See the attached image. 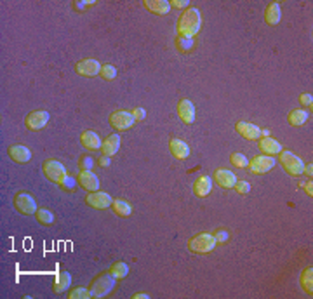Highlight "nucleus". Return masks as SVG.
I'll use <instances>...</instances> for the list:
<instances>
[{
  "mask_svg": "<svg viewBox=\"0 0 313 299\" xmlns=\"http://www.w3.org/2000/svg\"><path fill=\"white\" fill-rule=\"evenodd\" d=\"M171 7H178V9H188V6H190V2L188 0H171Z\"/></svg>",
  "mask_w": 313,
  "mask_h": 299,
  "instance_id": "nucleus-39",
  "label": "nucleus"
},
{
  "mask_svg": "<svg viewBox=\"0 0 313 299\" xmlns=\"http://www.w3.org/2000/svg\"><path fill=\"white\" fill-rule=\"evenodd\" d=\"M47 122H49V113L42 112V110L28 113L25 119V126L28 131H40V129H44L47 126Z\"/></svg>",
  "mask_w": 313,
  "mask_h": 299,
  "instance_id": "nucleus-10",
  "label": "nucleus"
},
{
  "mask_svg": "<svg viewBox=\"0 0 313 299\" xmlns=\"http://www.w3.org/2000/svg\"><path fill=\"white\" fill-rule=\"evenodd\" d=\"M120 148V136L117 134H110L107 139L103 141V145H101V153L107 155V157H112V155H115L117 151Z\"/></svg>",
  "mask_w": 313,
  "mask_h": 299,
  "instance_id": "nucleus-23",
  "label": "nucleus"
},
{
  "mask_svg": "<svg viewBox=\"0 0 313 299\" xmlns=\"http://www.w3.org/2000/svg\"><path fill=\"white\" fill-rule=\"evenodd\" d=\"M306 195L310 196V198L313 196V183H311V181H310V183L306 184Z\"/></svg>",
  "mask_w": 313,
  "mask_h": 299,
  "instance_id": "nucleus-44",
  "label": "nucleus"
},
{
  "mask_svg": "<svg viewBox=\"0 0 313 299\" xmlns=\"http://www.w3.org/2000/svg\"><path fill=\"white\" fill-rule=\"evenodd\" d=\"M117 280L119 278H117L115 275H112L110 271H103L101 275H97L89 285L90 297H96V299L107 297L117 287Z\"/></svg>",
  "mask_w": 313,
  "mask_h": 299,
  "instance_id": "nucleus-2",
  "label": "nucleus"
},
{
  "mask_svg": "<svg viewBox=\"0 0 313 299\" xmlns=\"http://www.w3.org/2000/svg\"><path fill=\"white\" fill-rule=\"evenodd\" d=\"M94 2H73L71 4V7H73L77 13H82V11L85 9V7H89V6H92Z\"/></svg>",
  "mask_w": 313,
  "mask_h": 299,
  "instance_id": "nucleus-40",
  "label": "nucleus"
},
{
  "mask_svg": "<svg viewBox=\"0 0 313 299\" xmlns=\"http://www.w3.org/2000/svg\"><path fill=\"white\" fill-rule=\"evenodd\" d=\"M275 164L277 162L273 160V157H268V155H258V157H254L251 162H249L247 169L251 174H265L271 171V169L275 167Z\"/></svg>",
  "mask_w": 313,
  "mask_h": 299,
  "instance_id": "nucleus-8",
  "label": "nucleus"
},
{
  "mask_svg": "<svg viewBox=\"0 0 313 299\" xmlns=\"http://www.w3.org/2000/svg\"><path fill=\"white\" fill-rule=\"evenodd\" d=\"M101 77H103V80H115V77H117V70H115V66L113 64H103L101 66Z\"/></svg>",
  "mask_w": 313,
  "mask_h": 299,
  "instance_id": "nucleus-33",
  "label": "nucleus"
},
{
  "mask_svg": "<svg viewBox=\"0 0 313 299\" xmlns=\"http://www.w3.org/2000/svg\"><path fill=\"white\" fill-rule=\"evenodd\" d=\"M59 186H61L63 190H66V191H73L75 190V179H73V177H70V176H66L65 181H63Z\"/></svg>",
  "mask_w": 313,
  "mask_h": 299,
  "instance_id": "nucleus-36",
  "label": "nucleus"
},
{
  "mask_svg": "<svg viewBox=\"0 0 313 299\" xmlns=\"http://www.w3.org/2000/svg\"><path fill=\"white\" fill-rule=\"evenodd\" d=\"M259 150L263 151V155H268V157H273V155H278L282 151V145L273 138H261L259 139Z\"/></svg>",
  "mask_w": 313,
  "mask_h": 299,
  "instance_id": "nucleus-19",
  "label": "nucleus"
},
{
  "mask_svg": "<svg viewBox=\"0 0 313 299\" xmlns=\"http://www.w3.org/2000/svg\"><path fill=\"white\" fill-rule=\"evenodd\" d=\"M97 165H99V167H108V165H110V157H107V155L99 157L97 158Z\"/></svg>",
  "mask_w": 313,
  "mask_h": 299,
  "instance_id": "nucleus-41",
  "label": "nucleus"
},
{
  "mask_svg": "<svg viewBox=\"0 0 313 299\" xmlns=\"http://www.w3.org/2000/svg\"><path fill=\"white\" fill-rule=\"evenodd\" d=\"M176 47H178L181 52H190L191 49H193V39H191V37H178V39H176Z\"/></svg>",
  "mask_w": 313,
  "mask_h": 299,
  "instance_id": "nucleus-30",
  "label": "nucleus"
},
{
  "mask_svg": "<svg viewBox=\"0 0 313 299\" xmlns=\"http://www.w3.org/2000/svg\"><path fill=\"white\" fill-rule=\"evenodd\" d=\"M80 143H82V146H84L85 150H89V151H96V150H101V138L99 136L96 134L94 131H85V132H82V136H80Z\"/></svg>",
  "mask_w": 313,
  "mask_h": 299,
  "instance_id": "nucleus-18",
  "label": "nucleus"
},
{
  "mask_svg": "<svg viewBox=\"0 0 313 299\" xmlns=\"http://www.w3.org/2000/svg\"><path fill=\"white\" fill-rule=\"evenodd\" d=\"M214 237H216V242H226V240H228V232L221 230V232H218Z\"/></svg>",
  "mask_w": 313,
  "mask_h": 299,
  "instance_id": "nucleus-42",
  "label": "nucleus"
},
{
  "mask_svg": "<svg viewBox=\"0 0 313 299\" xmlns=\"http://www.w3.org/2000/svg\"><path fill=\"white\" fill-rule=\"evenodd\" d=\"M202 28V16L200 11L190 7L184 9L178 20V37H193Z\"/></svg>",
  "mask_w": 313,
  "mask_h": 299,
  "instance_id": "nucleus-1",
  "label": "nucleus"
},
{
  "mask_svg": "<svg viewBox=\"0 0 313 299\" xmlns=\"http://www.w3.org/2000/svg\"><path fill=\"white\" fill-rule=\"evenodd\" d=\"M169 150H171V153L174 155L178 160H186V158L190 157V146L184 141H181V139L172 138L171 141H169Z\"/></svg>",
  "mask_w": 313,
  "mask_h": 299,
  "instance_id": "nucleus-16",
  "label": "nucleus"
},
{
  "mask_svg": "<svg viewBox=\"0 0 313 299\" xmlns=\"http://www.w3.org/2000/svg\"><path fill=\"white\" fill-rule=\"evenodd\" d=\"M299 283H301V287H303L304 292L311 296V292H313V268L311 266L306 268V270L301 273Z\"/></svg>",
  "mask_w": 313,
  "mask_h": 299,
  "instance_id": "nucleus-27",
  "label": "nucleus"
},
{
  "mask_svg": "<svg viewBox=\"0 0 313 299\" xmlns=\"http://www.w3.org/2000/svg\"><path fill=\"white\" fill-rule=\"evenodd\" d=\"M131 113H133V117H134L136 122H143V120L146 119V112L143 108H134Z\"/></svg>",
  "mask_w": 313,
  "mask_h": 299,
  "instance_id": "nucleus-38",
  "label": "nucleus"
},
{
  "mask_svg": "<svg viewBox=\"0 0 313 299\" xmlns=\"http://www.w3.org/2000/svg\"><path fill=\"white\" fill-rule=\"evenodd\" d=\"M299 103H301V107H304V108H310L313 107V97H311V94H308V92H303L299 96Z\"/></svg>",
  "mask_w": 313,
  "mask_h": 299,
  "instance_id": "nucleus-34",
  "label": "nucleus"
},
{
  "mask_svg": "<svg viewBox=\"0 0 313 299\" xmlns=\"http://www.w3.org/2000/svg\"><path fill=\"white\" fill-rule=\"evenodd\" d=\"M112 211L117 216H120V218H129V216L133 214V206L122 198H115L112 202Z\"/></svg>",
  "mask_w": 313,
  "mask_h": 299,
  "instance_id": "nucleus-24",
  "label": "nucleus"
},
{
  "mask_svg": "<svg viewBox=\"0 0 313 299\" xmlns=\"http://www.w3.org/2000/svg\"><path fill=\"white\" fill-rule=\"evenodd\" d=\"M261 136H263V138H268V136H270V131H266V129H261Z\"/></svg>",
  "mask_w": 313,
  "mask_h": 299,
  "instance_id": "nucleus-46",
  "label": "nucleus"
},
{
  "mask_svg": "<svg viewBox=\"0 0 313 299\" xmlns=\"http://www.w3.org/2000/svg\"><path fill=\"white\" fill-rule=\"evenodd\" d=\"M70 285H71V275L68 273V271H61V273L56 277L52 290H54L56 294H61V292H65L66 289H70Z\"/></svg>",
  "mask_w": 313,
  "mask_h": 299,
  "instance_id": "nucleus-25",
  "label": "nucleus"
},
{
  "mask_svg": "<svg viewBox=\"0 0 313 299\" xmlns=\"http://www.w3.org/2000/svg\"><path fill=\"white\" fill-rule=\"evenodd\" d=\"M233 188H235L239 193H249V190H251V184H249L247 181H237Z\"/></svg>",
  "mask_w": 313,
  "mask_h": 299,
  "instance_id": "nucleus-37",
  "label": "nucleus"
},
{
  "mask_svg": "<svg viewBox=\"0 0 313 299\" xmlns=\"http://www.w3.org/2000/svg\"><path fill=\"white\" fill-rule=\"evenodd\" d=\"M230 162L239 169H247V165H249V160L244 153H232L230 155Z\"/></svg>",
  "mask_w": 313,
  "mask_h": 299,
  "instance_id": "nucleus-31",
  "label": "nucleus"
},
{
  "mask_svg": "<svg viewBox=\"0 0 313 299\" xmlns=\"http://www.w3.org/2000/svg\"><path fill=\"white\" fill-rule=\"evenodd\" d=\"M14 209H16L20 214L32 216V214H35L37 211H39V207H37L35 198H33L30 193L18 191L16 195H14Z\"/></svg>",
  "mask_w": 313,
  "mask_h": 299,
  "instance_id": "nucleus-6",
  "label": "nucleus"
},
{
  "mask_svg": "<svg viewBox=\"0 0 313 299\" xmlns=\"http://www.w3.org/2000/svg\"><path fill=\"white\" fill-rule=\"evenodd\" d=\"M211 190H213V179H211L209 176H200L197 177V181H195L193 184V193L198 196V198H203V196H207L211 193Z\"/></svg>",
  "mask_w": 313,
  "mask_h": 299,
  "instance_id": "nucleus-20",
  "label": "nucleus"
},
{
  "mask_svg": "<svg viewBox=\"0 0 313 299\" xmlns=\"http://www.w3.org/2000/svg\"><path fill=\"white\" fill-rule=\"evenodd\" d=\"M35 218H37V221H39L40 225H44V226L54 225V214H52L49 209H39L35 213Z\"/></svg>",
  "mask_w": 313,
  "mask_h": 299,
  "instance_id": "nucleus-29",
  "label": "nucleus"
},
{
  "mask_svg": "<svg viewBox=\"0 0 313 299\" xmlns=\"http://www.w3.org/2000/svg\"><path fill=\"white\" fill-rule=\"evenodd\" d=\"M178 117L184 124L195 122V107L190 99H181L178 103Z\"/></svg>",
  "mask_w": 313,
  "mask_h": 299,
  "instance_id": "nucleus-15",
  "label": "nucleus"
},
{
  "mask_svg": "<svg viewBox=\"0 0 313 299\" xmlns=\"http://www.w3.org/2000/svg\"><path fill=\"white\" fill-rule=\"evenodd\" d=\"M216 237L209 232H202L197 233L188 240V251L193 252V254H209V252L214 251L216 247Z\"/></svg>",
  "mask_w": 313,
  "mask_h": 299,
  "instance_id": "nucleus-3",
  "label": "nucleus"
},
{
  "mask_svg": "<svg viewBox=\"0 0 313 299\" xmlns=\"http://www.w3.org/2000/svg\"><path fill=\"white\" fill-rule=\"evenodd\" d=\"M150 296L148 294H145V292H139V294H136L134 296V299H148Z\"/></svg>",
  "mask_w": 313,
  "mask_h": 299,
  "instance_id": "nucleus-45",
  "label": "nucleus"
},
{
  "mask_svg": "<svg viewBox=\"0 0 313 299\" xmlns=\"http://www.w3.org/2000/svg\"><path fill=\"white\" fill-rule=\"evenodd\" d=\"M303 172H306V176H308V177H311V174H313V165H311V164H306V165H304V169H303Z\"/></svg>",
  "mask_w": 313,
  "mask_h": 299,
  "instance_id": "nucleus-43",
  "label": "nucleus"
},
{
  "mask_svg": "<svg viewBox=\"0 0 313 299\" xmlns=\"http://www.w3.org/2000/svg\"><path fill=\"white\" fill-rule=\"evenodd\" d=\"M112 202H113L112 196L107 191H90L85 196V204L97 211H105L108 207H112Z\"/></svg>",
  "mask_w": 313,
  "mask_h": 299,
  "instance_id": "nucleus-9",
  "label": "nucleus"
},
{
  "mask_svg": "<svg viewBox=\"0 0 313 299\" xmlns=\"http://www.w3.org/2000/svg\"><path fill=\"white\" fill-rule=\"evenodd\" d=\"M136 124L134 117L131 112H126V110H119V112H113L110 115V126L117 131H127Z\"/></svg>",
  "mask_w": 313,
  "mask_h": 299,
  "instance_id": "nucleus-7",
  "label": "nucleus"
},
{
  "mask_svg": "<svg viewBox=\"0 0 313 299\" xmlns=\"http://www.w3.org/2000/svg\"><path fill=\"white\" fill-rule=\"evenodd\" d=\"M101 66L103 64L96 61V59H82V61L75 64V71L82 77H96L101 71Z\"/></svg>",
  "mask_w": 313,
  "mask_h": 299,
  "instance_id": "nucleus-11",
  "label": "nucleus"
},
{
  "mask_svg": "<svg viewBox=\"0 0 313 299\" xmlns=\"http://www.w3.org/2000/svg\"><path fill=\"white\" fill-rule=\"evenodd\" d=\"M214 181H216V184L220 188H225V190H228V188L235 186L237 176L232 171H228V169H218V171L214 172Z\"/></svg>",
  "mask_w": 313,
  "mask_h": 299,
  "instance_id": "nucleus-14",
  "label": "nucleus"
},
{
  "mask_svg": "<svg viewBox=\"0 0 313 299\" xmlns=\"http://www.w3.org/2000/svg\"><path fill=\"white\" fill-rule=\"evenodd\" d=\"M146 11H150L152 14H157V16H164L171 11V4L167 0H146L145 2Z\"/></svg>",
  "mask_w": 313,
  "mask_h": 299,
  "instance_id": "nucleus-22",
  "label": "nucleus"
},
{
  "mask_svg": "<svg viewBox=\"0 0 313 299\" xmlns=\"http://www.w3.org/2000/svg\"><path fill=\"white\" fill-rule=\"evenodd\" d=\"M68 297L70 299H89L90 297V290L85 289V287H75L68 292Z\"/></svg>",
  "mask_w": 313,
  "mask_h": 299,
  "instance_id": "nucleus-32",
  "label": "nucleus"
},
{
  "mask_svg": "<svg viewBox=\"0 0 313 299\" xmlns=\"http://www.w3.org/2000/svg\"><path fill=\"white\" fill-rule=\"evenodd\" d=\"M235 131L247 141H254V139L261 138V127L251 122H237Z\"/></svg>",
  "mask_w": 313,
  "mask_h": 299,
  "instance_id": "nucleus-12",
  "label": "nucleus"
},
{
  "mask_svg": "<svg viewBox=\"0 0 313 299\" xmlns=\"http://www.w3.org/2000/svg\"><path fill=\"white\" fill-rule=\"evenodd\" d=\"M278 160H280L282 167L285 169V172L291 174V176H299V174H303V169H304L303 160H301L297 155H294L292 151L282 150L280 153H278Z\"/></svg>",
  "mask_w": 313,
  "mask_h": 299,
  "instance_id": "nucleus-5",
  "label": "nucleus"
},
{
  "mask_svg": "<svg viewBox=\"0 0 313 299\" xmlns=\"http://www.w3.org/2000/svg\"><path fill=\"white\" fill-rule=\"evenodd\" d=\"M42 171H44V176L47 177L51 183H56V184H61L63 181H65V177L68 176L66 167L59 160H56V158L45 160L42 164Z\"/></svg>",
  "mask_w": 313,
  "mask_h": 299,
  "instance_id": "nucleus-4",
  "label": "nucleus"
},
{
  "mask_svg": "<svg viewBox=\"0 0 313 299\" xmlns=\"http://www.w3.org/2000/svg\"><path fill=\"white\" fill-rule=\"evenodd\" d=\"M77 181L84 190L87 191H97L99 190V179L92 171H80V174L77 176Z\"/></svg>",
  "mask_w": 313,
  "mask_h": 299,
  "instance_id": "nucleus-13",
  "label": "nucleus"
},
{
  "mask_svg": "<svg viewBox=\"0 0 313 299\" xmlns=\"http://www.w3.org/2000/svg\"><path fill=\"white\" fill-rule=\"evenodd\" d=\"M282 18V7L278 2H271L265 9V23L270 26H277Z\"/></svg>",
  "mask_w": 313,
  "mask_h": 299,
  "instance_id": "nucleus-17",
  "label": "nucleus"
},
{
  "mask_svg": "<svg viewBox=\"0 0 313 299\" xmlns=\"http://www.w3.org/2000/svg\"><path fill=\"white\" fill-rule=\"evenodd\" d=\"M92 158H90V157H87V155H82V157H80V164H78V165H80V169H82V171H90V169H92Z\"/></svg>",
  "mask_w": 313,
  "mask_h": 299,
  "instance_id": "nucleus-35",
  "label": "nucleus"
},
{
  "mask_svg": "<svg viewBox=\"0 0 313 299\" xmlns=\"http://www.w3.org/2000/svg\"><path fill=\"white\" fill-rule=\"evenodd\" d=\"M308 120V112L306 110H292L291 113H289V124H291L292 127H299L303 126L304 122Z\"/></svg>",
  "mask_w": 313,
  "mask_h": 299,
  "instance_id": "nucleus-26",
  "label": "nucleus"
},
{
  "mask_svg": "<svg viewBox=\"0 0 313 299\" xmlns=\"http://www.w3.org/2000/svg\"><path fill=\"white\" fill-rule=\"evenodd\" d=\"M110 273L115 275L117 278H126L127 275H129V266H127V263H124V261H117V263L112 264L110 268Z\"/></svg>",
  "mask_w": 313,
  "mask_h": 299,
  "instance_id": "nucleus-28",
  "label": "nucleus"
},
{
  "mask_svg": "<svg viewBox=\"0 0 313 299\" xmlns=\"http://www.w3.org/2000/svg\"><path fill=\"white\" fill-rule=\"evenodd\" d=\"M9 157L13 158L14 162H18V164H26V162H30V158H32V151L23 145H14L9 148Z\"/></svg>",
  "mask_w": 313,
  "mask_h": 299,
  "instance_id": "nucleus-21",
  "label": "nucleus"
}]
</instances>
